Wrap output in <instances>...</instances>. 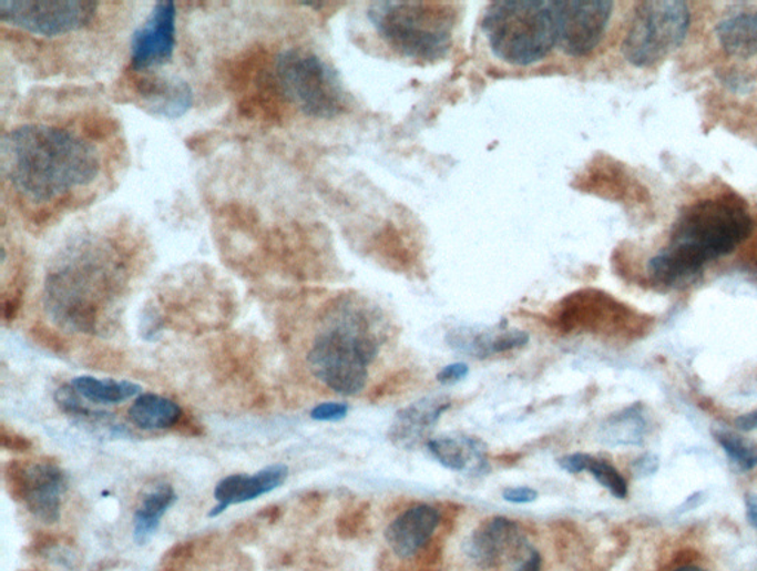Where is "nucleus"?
<instances>
[{
	"mask_svg": "<svg viewBox=\"0 0 757 571\" xmlns=\"http://www.w3.org/2000/svg\"><path fill=\"white\" fill-rule=\"evenodd\" d=\"M2 171L12 187L34 203H50L100 174L95 149L63 128L23 125L3 135Z\"/></svg>",
	"mask_w": 757,
	"mask_h": 571,
	"instance_id": "f257e3e1",
	"label": "nucleus"
},
{
	"mask_svg": "<svg viewBox=\"0 0 757 571\" xmlns=\"http://www.w3.org/2000/svg\"><path fill=\"white\" fill-rule=\"evenodd\" d=\"M503 499L509 503L525 504L535 502L539 498L538 491L531 489V487H508L503 490Z\"/></svg>",
	"mask_w": 757,
	"mask_h": 571,
	"instance_id": "473e14b6",
	"label": "nucleus"
},
{
	"mask_svg": "<svg viewBox=\"0 0 757 571\" xmlns=\"http://www.w3.org/2000/svg\"><path fill=\"white\" fill-rule=\"evenodd\" d=\"M561 469L570 473L591 472L604 489L608 490L614 498L626 499L628 494L627 482L618 469L606 460L597 459L587 453H571L557 459Z\"/></svg>",
	"mask_w": 757,
	"mask_h": 571,
	"instance_id": "412c9836",
	"label": "nucleus"
},
{
	"mask_svg": "<svg viewBox=\"0 0 757 571\" xmlns=\"http://www.w3.org/2000/svg\"><path fill=\"white\" fill-rule=\"evenodd\" d=\"M481 30L491 52L512 65L539 63L557 45L555 11L546 0L491 2Z\"/></svg>",
	"mask_w": 757,
	"mask_h": 571,
	"instance_id": "20e7f679",
	"label": "nucleus"
},
{
	"mask_svg": "<svg viewBox=\"0 0 757 571\" xmlns=\"http://www.w3.org/2000/svg\"><path fill=\"white\" fill-rule=\"evenodd\" d=\"M720 47L739 59L757 57V14H738L716 26Z\"/></svg>",
	"mask_w": 757,
	"mask_h": 571,
	"instance_id": "aec40b11",
	"label": "nucleus"
},
{
	"mask_svg": "<svg viewBox=\"0 0 757 571\" xmlns=\"http://www.w3.org/2000/svg\"><path fill=\"white\" fill-rule=\"evenodd\" d=\"M21 308V292L8 296L3 299L2 304V316L3 320L11 323L16 320L17 314H19Z\"/></svg>",
	"mask_w": 757,
	"mask_h": 571,
	"instance_id": "72a5a7b5",
	"label": "nucleus"
},
{
	"mask_svg": "<svg viewBox=\"0 0 757 571\" xmlns=\"http://www.w3.org/2000/svg\"><path fill=\"white\" fill-rule=\"evenodd\" d=\"M57 547H60L59 536L52 534L50 531H39L25 551H28L30 555L39 557L54 551Z\"/></svg>",
	"mask_w": 757,
	"mask_h": 571,
	"instance_id": "c756f323",
	"label": "nucleus"
},
{
	"mask_svg": "<svg viewBox=\"0 0 757 571\" xmlns=\"http://www.w3.org/2000/svg\"><path fill=\"white\" fill-rule=\"evenodd\" d=\"M690 16L682 0H648L637 3L622 54L635 68H653L684 43Z\"/></svg>",
	"mask_w": 757,
	"mask_h": 571,
	"instance_id": "0eeeda50",
	"label": "nucleus"
},
{
	"mask_svg": "<svg viewBox=\"0 0 757 571\" xmlns=\"http://www.w3.org/2000/svg\"><path fill=\"white\" fill-rule=\"evenodd\" d=\"M348 411L347 402L327 401L314 407L311 418L317 422H338L347 418Z\"/></svg>",
	"mask_w": 757,
	"mask_h": 571,
	"instance_id": "bb28decb",
	"label": "nucleus"
},
{
	"mask_svg": "<svg viewBox=\"0 0 757 571\" xmlns=\"http://www.w3.org/2000/svg\"><path fill=\"white\" fill-rule=\"evenodd\" d=\"M646 419L641 405L627 407L602 424L600 440L606 446H641L646 434Z\"/></svg>",
	"mask_w": 757,
	"mask_h": 571,
	"instance_id": "4be33fe9",
	"label": "nucleus"
},
{
	"mask_svg": "<svg viewBox=\"0 0 757 571\" xmlns=\"http://www.w3.org/2000/svg\"><path fill=\"white\" fill-rule=\"evenodd\" d=\"M557 47L570 57L591 54L606 32L614 3L608 0H552Z\"/></svg>",
	"mask_w": 757,
	"mask_h": 571,
	"instance_id": "9d476101",
	"label": "nucleus"
},
{
	"mask_svg": "<svg viewBox=\"0 0 757 571\" xmlns=\"http://www.w3.org/2000/svg\"><path fill=\"white\" fill-rule=\"evenodd\" d=\"M176 493L171 485H161L144 496L134 516V540L144 547L156 534L163 516L176 502Z\"/></svg>",
	"mask_w": 757,
	"mask_h": 571,
	"instance_id": "a211bd4d",
	"label": "nucleus"
},
{
	"mask_svg": "<svg viewBox=\"0 0 757 571\" xmlns=\"http://www.w3.org/2000/svg\"><path fill=\"white\" fill-rule=\"evenodd\" d=\"M194 552L193 542L176 543L174 548L163 555V564L170 567V569H175L176 565L184 564L190 558H192Z\"/></svg>",
	"mask_w": 757,
	"mask_h": 571,
	"instance_id": "7c9ffc66",
	"label": "nucleus"
},
{
	"mask_svg": "<svg viewBox=\"0 0 757 571\" xmlns=\"http://www.w3.org/2000/svg\"><path fill=\"white\" fill-rule=\"evenodd\" d=\"M440 521V511L432 504H415L388 526L385 539L398 558L407 560L431 540Z\"/></svg>",
	"mask_w": 757,
	"mask_h": 571,
	"instance_id": "ddd939ff",
	"label": "nucleus"
},
{
	"mask_svg": "<svg viewBox=\"0 0 757 571\" xmlns=\"http://www.w3.org/2000/svg\"><path fill=\"white\" fill-rule=\"evenodd\" d=\"M515 571H542V557H540L539 551L531 548Z\"/></svg>",
	"mask_w": 757,
	"mask_h": 571,
	"instance_id": "f704fd0d",
	"label": "nucleus"
},
{
	"mask_svg": "<svg viewBox=\"0 0 757 571\" xmlns=\"http://www.w3.org/2000/svg\"><path fill=\"white\" fill-rule=\"evenodd\" d=\"M522 544L524 536L520 526L509 518L494 517L473 531L468 540L467 553L481 569H491Z\"/></svg>",
	"mask_w": 757,
	"mask_h": 571,
	"instance_id": "4468645a",
	"label": "nucleus"
},
{
	"mask_svg": "<svg viewBox=\"0 0 757 571\" xmlns=\"http://www.w3.org/2000/svg\"><path fill=\"white\" fill-rule=\"evenodd\" d=\"M450 406L451 401L447 398L428 397L405 407L398 411L389 431V438L397 446H415L416 442L422 440L429 429L433 428Z\"/></svg>",
	"mask_w": 757,
	"mask_h": 571,
	"instance_id": "2eb2a0df",
	"label": "nucleus"
},
{
	"mask_svg": "<svg viewBox=\"0 0 757 571\" xmlns=\"http://www.w3.org/2000/svg\"><path fill=\"white\" fill-rule=\"evenodd\" d=\"M79 396H81V394L74 389L72 384L64 385V387H61L59 391L55 392V401L57 405H59L61 409L65 411V414L79 416L95 415L91 414L90 410L82 406L81 400H79Z\"/></svg>",
	"mask_w": 757,
	"mask_h": 571,
	"instance_id": "a878e982",
	"label": "nucleus"
},
{
	"mask_svg": "<svg viewBox=\"0 0 757 571\" xmlns=\"http://www.w3.org/2000/svg\"><path fill=\"white\" fill-rule=\"evenodd\" d=\"M672 571H706L704 569H699L697 565H684L679 567V569L672 570Z\"/></svg>",
	"mask_w": 757,
	"mask_h": 571,
	"instance_id": "a19ab883",
	"label": "nucleus"
},
{
	"mask_svg": "<svg viewBox=\"0 0 757 571\" xmlns=\"http://www.w3.org/2000/svg\"><path fill=\"white\" fill-rule=\"evenodd\" d=\"M6 487L12 500L23 502L39 520L54 524L61 517L69 478L54 460L14 459L6 469Z\"/></svg>",
	"mask_w": 757,
	"mask_h": 571,
	"instance_id": "6e6552de",
	"label": "nucleus"
},
{
	"mask_svg": "<svg viewBox=\"0 0 757 571\" xmlns=\"http://www.w3.org/2000/svg\"><path fill=\"white\" fill-rule=\"evenodd\" d=\"M468 375L469 367L467 363H451V365H447L442 367L440 371H438L437 379L440 384L453 385L467 378Z\"/></svg>",
	"mask_w": 757,
	"mask_h": 571,
	"instance_id": "2f4dec72",
	"label": "nucleus"
},
{
	"mask_svg": "<svg viewBox=\"0 0 757 571\" xmlns=\"http://www.w3.org/2000/svg\"><path fill=\"white\" fill-rule=\"evenodd\" d=\"M427 447L432 458L453 472H482L487 468V447L480 438L437 437L428 440Z\"/></svg>",
	"mask_w": 757,
	"mask_h": 571,
	"instance_id": "dca6fc26",
	"label": "nucleus"
},
{
	"mask_svg": "<svg viewBox=\"0 0 757 571\" xmlns=\"http://www.w3.org/2000/svg\"><path fill=\"white\" fill-rule=\"evenodd\" d=\"M33 339L48 351L54 354H65L69 351L68 343L54 330L48 329L45 326H34L32 329Z\"/></svg>",
	"mask_w": 757,
	"mask_h": 571,
	"instance_id": "cd10ccee",
	"label": "nucleus"
},
{
	"mask_svg": "<svg viewBox=\"0 0 757 571\" xmlns=\"http://www.w3.org/2000/svg\"><path fill=\"white\" fill-rule=\"evenodd\" d=\"M237 494L234 504L250 502L260 496L272 493L273 490L285 485L289 477V468L286 465L276 463L260 469L254 476H246V473H237Z\"/></svg>",
	"mask_w": 757,
	"mask_h": 571,
	"instance_id": "b1692460",
	"label": "nucleus"
},
{
	"mask_svg": "<svg viewBox=\"0 0 757 571\" xmlns=\"http://www.w3.org/2000/svg\"><path fill=\"white\" fill-rule=\"evenodd\" d=\"M276 83L305 116L335 119L347 112L348 94L330 64L316 52L291 48L278 55Z\"/></svg>",
	"mask_w": 757,
	"mask_h": 571,
	"instance_id": "423d86ee",
	"label": "nucleus"
},
{
	"mask_svg": "<svg viewBox=\"0 0 757 571\" xmlns=\"http://www.w3.org/2000/svg\"><path fill=\"white\" fill-rule=\"evenodd\" d=\"M715 438L737 471L748 472L757 467V446L755 442L728 431L715 432Z\"/></svg>",
	"mask_w": 757,
	"mask_h": 571,
	"instance_id": "393cba45",
	"label": "nucleus"
},
{
	"mask_svg": "<svg viewBox=\"0 0 757 571\" xmlns=\"http://www.w3.org/2000/svg\"><path fill=\"white\" fill-rule=\"evenodd\" d=\"M735 425H737V428L741 429V431H755V429H757V410L739 416V418L735 420Z\"/></svg>",
	"mask_w": 757,
	"mask_h": 571,
	"instance_id": "e433bc0d",
	"label": "nucleus"
},
{
	"mask_svg": "<svg viewBox=\"0 0 757 571\" xmlns=\"http://www.w3.org/2000/svg\"><path fill=\"white\" fill-rule=\"evenodd\" d=\"M134 85L143 109L153 116L175 121L193 108L192 86L178 77L144 74L136 79Z\"/></svg>",
	"mask_w": 757,
	"mask_h": 571,
	"instance_id": "f8f14e48",
	"label": "nucleus"
},
{
	"mask_svg": "<svg viewBox=\"0 0 757 571\" xmlns=\"http://www.w3.org/2000/svg\"><path fill=\"white\" fill-rule=\"evenodd\" d=\"M658 462L657 459L654 458V456L646 455L644 458H641L636 462V472L637 473H645V476H648V473L655 472V469H657Z\"/></svg>",
	"mask_w": 757,
	"mask_h": 571,
	"instance_id": "4c0bfd02",
	"label": "nucleus"
},
{
	"mask_svg": "<svg viewBox=\"0 0 757 571\" xmlns=\"http://www.w3.org/2000/svg\"><path fill=\"white\" fill-rule=\"evenodd\" d=\"M379 347L370 314L347 305L331 316L314 340L308 353L309 369L331 391L357 396L366 387Z\"/></svg>",
	"mask_w": 757,
	"mask_h": 571,
	"instance_id": "f03ea898",
	"label": "nucleus"
},
{
	"mask_svg": "<svg viewBox=\"0 0 757 571\" xmlns=\"http://www.w3.org/2000/svg\"><path fill=\"white\" fill-rule=\"evenodd\" d=\"M24 571H42V570H39V569H32V570H24Z\"/></svg>",
	"mask_w": 757,
	"mask_h": 571,
	"instance_id": "79ce46f5",
	"label": "nucleus"
},
{
	"mask_svg": "<svg viewBox=\"0 0 757 571\" xmlns=\"http://www.w3.org/2000/svg\"><path fill=\"white\" fill-rule=\"evenodd\" d=\"M751 232V215L741 198H704L686 206L677 216L668 246L704 268L707 263L733 254Z\"/></svg>",
	"mask_w": 757,
	"mask_h": 571,
	"instance_id": "39448f33",
	"label": "nucleus"
},
{
	"mask_svg": "<svg viewBox=\"0 0 757 571\" xmlns=\"http://www.w3.org/2000/svg\"><path fill=\"white\" fill-rule=\"evenodd\" d=\"M0 446L8 451H14V453H25V451L32 449L33 442L30 438L11 431L6 425H2V428H0Z\"/></svg>",
	"mask_w": 757,
	"mask_h": 571,
	"instance_id": "c85d7f7f",
	"label": "nucleus"
},
{
	"mask_svg": "<svg viewBox=\"0 0 757 571\" xmlns=\"http://www.w3.org/2000/svg\"><path fill=\"white\" fill-rule=\"evenodd\" d=\"M530 336L524 330H498L472 334V332H456L453 345L473 357H491L520 349L529 344Z\"/></svg>",
	"mask_w": 757,
	"mask_h": 571,
	"instance_id": "f3484780",
	"label": "nucleus"
},
{
	"mask_svg": "<svg viewBox=\"0 0 757 571\" xmlns=\"http://www.w3.org/2000/svg\"><path fill=\"white\" fill-rule=\"evenodd\" d=\"M176 47V6L174 0H158L149 19L131 38V68L149 72L174 59Z\"/></svg>",
	"mask_w": 757,
	"mask_h": 571,
	"instance_id": "9b49d317",
	"label": "nucleus"
},
{
	"mask_svg": "<svg viewBox=\"0 0 757 571\" xmlns=\"http://www.w3.org/2000/svg\"><path fill=\"white\" fill-rule=\"evenodd\" d=\"M176 429H180L181 432L190 437L201 436L203 432L201 425H198L196 420L188 418V416L185 415L184 418L181 419V422L176 425Z\"/></svg>",
	"mask_w": 757,
	"mask_h": 571,
	"instance_id": "c9c22d12",
	"label": "nucleus"
},
{
	"mask_svg": "<svg viewBox=\"0 0 757 571\" xmlns=\"http://www.w3.org/2000/svg\"><path fill=\"white\" fill-rule=\"evenodd\" d=\"M367 17L380 39L407 59L437 61L453 45V3L385 0L370 3Z\"/></svg>",
	"mask_w": 757,
	"mask_h": 571,
	"instance_id": "7ed1b4c3",
	"label": "nucleus"
},
{
	"mask_svg": "<svg viewBox=\"0 0 757 571\" xmlns=\"http://www.w3.org/2000/svg\"><path fill=\"white\" fill-rule=\"evenodd\" d=\"M746 513L748 522L757 531V498L747 499Z\"/></svg>",
	"mask_w": 757,
	"mask_h": 571,
	"instance_id": "ea45409f",
	"label": "nucleus"
},
{
	"mask_svg": "<svg viewBox=\"0 0 757 571\" xmlns=\"http://www.w3.org/2000/svg\"><path fill=\"white\" fill-rule=\"evenodd\" d=\"M74 389L81 397L96 405H117L139 396L140 385L127 380L96 379L94 376H78L72 380Z\"/></svg>",
	"mask_w": 757,
	"mask_h": 571,
	"instance_id": "5701e85b",
	"label": "nucleus"
},
{
	"mask_svg": "<svg viewBox=\"0 0 757 571\" xmlns=\"http://www.w3.org/2000/svg\"><path fill=\"white\" fill-rule=\"evenodd\" d=\"M184 415L183 409L175 401L157 394H143L136 398L130 409L132 424L145 431L174 428Z\"/></svg>",
	"mask_w": 757,
	"mask_h": 571,
	"instance_id": "6ab92c4d",
	"label": "nucleus"
},
{
	"mask_svg": "<svg viewBox=\"0 0 757 571\" xmlns=\"http://www.w3.org/2000/svg\"><path fill=\"white\" fill-rule=\"evenodd\" d=\"M96 6L91 0H2L0 20L37 37L57 38L88 28Z\"/></svg>",
	"mask_w": 757,
	"mask_h": 571,
	"instance_id": "1a4fd4ad",
	"label": "nucleus"
},
{
	"mask_svg": "<svg viewBox=\"0 0 757 571\" xmlns=\"http://www.w3.org/2000/svg\"><path fill=\"white\" fill-rule=\"evenodd\" d=\"M258 517L273 524V522L278 521V518L282 517V509L278 504H269V507H265L263 511L258 512Z\"/></svg>",
	"mask_w": 757,
	"mask_h": 571,
	"instance_id": "58836bf2",
	"label": "nucleus"
}]
</instances>
